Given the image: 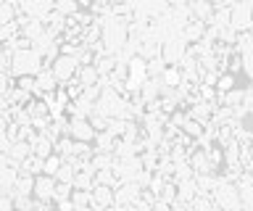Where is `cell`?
<instances>
[{
	"label": "cell",
	"mask_w": 253,
	"mask_h": 211,
	"mask_svg": "<svg viewBox=\"0 0 253 211\" xmlns=\"http://www.w3.org/2000/svg\"><path fill=\"white\" fill-rule=\"evenodd\" d=\"M42 69H45V58H42L40 50L27 48V50H16L13 53V66H11L13 77H37Z\"/></svg>",
	"instance_id": "obj_1"
},
{
	"label": "cell",
	"mask_w": 253,
	"mask_h": 211,
	"mask_svg": "<svg viewBox=\"0 0 253 211\" xmlns=\"http://www.w3.org/2000/svg\"><path fill=\"white\" fill-rule=\"evenodd\" d=\"M211 198H213V203H216L219 209H224V211H245L237 185L229 182V179H224V177H221V182H219L216 190H213Z\"/></svg>",
	"instance_id": "obj_2"
},
{
	"label": "cell",
	"mask_w": 253,
	"mask_h": 211,
	"mask_svg": "<svg viewBox=\"0 0 253 211\" xmlns=\"http://www.w3.org/2000/svg\"><path fill=\"white\" fill-rule=\"evenodd\" d=\"M13 5L19 8V13L40 21H45L55 11V0H13Z\"/></svg>",
	"instance_id": "obj_3"
},
{
	"label": "cell",
	"mask_w": 253,
	"mask_h": 211,
	"mask_svg": "<svg viewBox=\"0 0 253 211\" xmlns=\"http://www.w3.org/2000/svg\"><path fill=\"white\" fill-rule=\"evenodd\" d=\"M145 169V164H142L140 156H126V159H116L114 164V171L119 177V182H137L140 171Z\"/></svg>",
	"instance_id": "obj_4"
},
{
	"label": "cell",
	"mask_w": 253,
	"mask_h": 211,
	"mask_svg": "<svg viewBox=\"0 0 253 211\" xmlns=\"http://www.w3.org/2000/svg\"><path fill=\"white\" fill-rule=\"evenodd\" d=\"M187 48L190 42L185 37H174V40L164 42V50H161V58L166 61V66H182V61L187 56Z\"/></svg>",
	"instance_id": "obj_5"
},
{
	"label": "cell",
	"mask_w": 253,
	"mask_h": 211,
	"mask_svg": "<svg viewBox=\"0 0 253 211\" xmlns=\"http://www.w3.org/2000/svg\"><path fill=\"white\" fill-rule=\"evenodd\" d=\"M232 29L235 32H251L253 29V8L245 0H237V3L232 5Z\"/></svg>",
	"instance_id": "obj_6"
},
{
	"label": "cell",
	"mask_w": 253,
	"mask_h": 211,
	"mask_svg": "<svg viewBox=\"0 0 253 211\" xmlns=\"http://www.w3.org/2000/svg\"><path fill=\"white\" fill-rule=\"evenodd\" d=\"M69 135L79 140V143H95V137H98V132H95L92 122L84 119V116H71L69 122Z\"/></svg>",
	"instance_id": "obj_7"
},
{
	"label": "cell",
	"mask_w": 253,
	"mask_h": 211,
	"mask_svg": "<svg viewBox=\"0 0 253 211\" xmlns=\"http://www.w3.org/2000/svg\"><path fill=\"white\" fill-rule=\"evenodd\" d=\"M50 69H53V74L58 77V82L66 84V82H71V80L77 77V72H79V61H77L74 56H66V53H61Z\"/></svg>",
	"instance_id": "obj_8"
},
{
	"label": "cell",
	"mask_w": 253,
	"mask_h": 211,
	"mask_svg": "<svg viewBox=\"0 0 253 211\" xmlns=\"http://www.w3.org/2000/svg\"><path fill=\"white\" fill-rule=\"evenodd\" d=\"M142 190H145V187L137 185V182H122L116 187V206H124V209L134 206V203L142 198Z\"/></svg>",
	"instance_id": "obj_9"
},
{
	"label": "cell",
	"mask_w": 253,
	"mask_h": 211,
	"mask_svg": "<svg viewBox=\"0 0 253 211\" xmlns=\"http://www.w3.org/2000/svg\"><path fill=\"white\" fill-rule=\"evenodd\" d=\"M55 185H58V179H55V177H50V174H40L37 182H35V198H37V201H45V203H53Z\"/></svg>",
	"instance_id": "obj_10"
},
{
	"label": "cell",
	"mask_w": 253,
	"mask_h": 211,
	"mask_svg": "<svg viewBox=\"0 0 253 211\" xmlns=\"http://www.w3.org/2000/svg\"><path fill=\"white\" fill-rule=\"evenodd\" d=\"M61 87V82H58V77L53 74V69H42V72L37 74V92H35V98H42L45 92H55Z\"/></svg>",
	"instance_id": "obj_11"
},
{
	"label": "cell",
	"mask_w": 253,
	"mask_h": 211,
	"mask_svg": "<svg viewBox=\"0 0 253 211\" xmlns=\"http://www.w3.org/2000/svg\"><path fill=\"white\" fill-rule=\"evenodd\" d=\"M77 80L82 82L84 87H95V84H100V82H103V74H100V69L95 66V64H84V66H79Z\"/></svg>",
	"instance_id": "obj_12"
},
{
	"label": "cell",
	"mask_w": 253,
	"mask_h": 211,
	"mask_svg": "<svg viewBox=\"0 0 253 211\" xmlns=\"http://www.w3.org/2000/svg\"><path fill=\"white\" fill-rule=\"evenodd\" d=\"M190 164H193L195 174H211V171H216L211 167V161H209V156H206L203 148H195V153L190 156Z\"/></svg>",
	"instance_id": "obj_13"
},
{
	"label": "cell",
	"mask_w": 253,
	"mask_h": 211,
	"mask_svg": "<svg viewBox=\"0 0 253 211\" xmlns=\"http://www.w3.org/2000/svg\"><path fill=\"white\" fill-rule=\"evenodd\" d=\"M206 32H209V24H206V21L193 19V21L185 27V40H187L190 45H193V42H201L203 37H206Z\"/></svg>",
	"instance_id": "obj_14"
},
{
	"label": "cell",
	"mask_w": 253,
	"mask_h": 211,
	"mask_svg": "<svg viewBox=\"0 0 253 211\" xmlns=\"http://www.w3.org/2000/svg\"><path fill=\"white\" fill-rule=\"evenodd\" d=\"M116 143H119V137H114L111 132H98V137H95V153H114L116 151Z\"/></svg>",
	"instance_id": "obj_15"
},
{
	"label": "cell",
	"mask_w": 253,
	"mask_h": 211,
	"mask_svg": "<svg viewBox=\"0 0 253 211\" xmlns=\"http://www.w3.org/2000/svg\"><path fill=\"white\" fill-rule=\"evenodd\" d=\"M32 153L37 156V159H50V156L55 153V143L50 137H45V135H40L37 140H35V145H32Z\"/></svg>",
	"instance_id": "obj_16"
},
{
	"label": "cell",
	"mask_w": 253,
	"mask_h": 211,
	"mask_svg": "<svg viewBox=\"0 0 253 211\" xmlns=\"http://www.w3.org/2000/svg\"><path fill=\"white\" fill-rule=\"evenodd\" d=\"M8 156H11V159L21 167V161L32 156V143H27V140H16V143L11 145V151H8Z\"/></svg>",
	"instance_id": "obj_17"
},
{
	"label": "cell",
	"mask_w": 253,
	"mask_h": 211,
	"mask_svg": "<svg viewBox=\"0 0 253 211\" xmlns=\"http://www.w3.org/2000/svg\"><path fill=\"white\" fill-rule=\"evenodd\" d=\"M35 182H37V177L35 174H19V182H16V190L13 195H35Z\"/></svg>",
	"instance_id": "obj_18"
},
{
	"label": "cell",
	"mask_w": 253,
	"mask_h": 211,
	"mask_svg": "<svg viewBox=\"0 0 253 211\" xmlns=\"http://www.w3.org/2000/svg\"><path fill=\"white\" fill-rule=\"evenodd\" d=\"M42 169H45V161L37 159L35 153H32L29 159L21 161V171H24V174H35V177H40V174H42Z\"/></svg>",
	"instance_id": "obj_19"
},
{
	"label": "cell",
	"mask_w": 253,
	"mask_h": 211,
	"mask_svg": "<svg viewBox=\"0 0 253 211\" xmlns=\"http://www.w3.org/2000/svg\"><path fill=\"white\" fill-rule=\"evenodd\" d=\"M164 84L166 87H179L182 82H185V77H182V69L179 66H166V72H164Z\"/></svg>",
	"instance_id": "obj_20"
},
{
	"label": "cell",
	"mask_w": 253,
	"mask_h": 211,
	"mask_svg": "<svg viewBox=\"0 0 253 211\" xmlns=\"http://www.w3.org/2000/svg\"><path fill=\"white\" fill-rule=\"evenodd\" d=\"M16 19H19V8L13 5V0H5L0 5V24H13Z\"/></svg>",
	"instance_id": "obj_21"
},
{
	"label": "cell",
	"mask_w": 253,
	"mask_h": 211,
	"mask_svg": "<svg viewBox=\"0 0 253 211\" xmlns=\"http://www.w3.org/2000/svg\"><path fill=\"white\" fill-rule=\"evenodd\" d=\"M237 87V74L232 72H224L219 77V84H216V90H219V95H227L229 90H235Z\"/></svg>",
	"instance_id": "obj_22"
},
{
	"label": "cell",
	"mask_w": 253,
	"mask_h": 211,
	"mask_svg": "<svg viewBox=\"0 0 253 211\" xmlns=\"http://www.w3.org/2000/svg\"><path fill=\"white\" fill-rule=\"evenodd\" d=\"M114 164H116V153H95L92 156V167L95 169H114Z\"/></svg>",
	"instance_id": "obj_23"
},
{
	"label": "cell",
	"mask_w": 253,
	"mask_h": 211,
	"mask_svg": "<svg viewBox=\"0 0 253 211\" xmlns=\"http://www.w3.org/2000/svg\"><path fill=\"white\" fill-rule=\"evenodd\" d=\"M55 11L63 13V16L69 19V16H77V13L82 11V8H79L77 0H55Z\"/></svg>",
	"instance_id": "obj_24"
},
{
	"label": "cell",
	"mask_w": 253,
	"mask_h": 211,
	"mask_svg": "<svg viewBox=\"0 0 253 211\" xmlns=\"http://www.w3.org/2000/svg\"><path fill=\"white\" fill-rule=\"evenodd\" d=\"M74 177H77V167H74L71 161L63 159V167L58 169V174H55V179H58V182H74Z\"/></svg>",
	"instance_id": "obj_25"
},
{
	"label": "cell",
	"mask_w": 253,
	"mask_h": 211,
	"mask_svg": "<svg viewBox=\"0 0 253 211\" xmlns=\"http://www.w3.org/2000/svg\"><path fill=\"white\" fill-rule=\"evenodd\" d=\"M71 201H74L77 209L92 206V190H77V187H74V195H71Z\"/></svg>",
	"instance_id": "obj_26"
},
{
	"label": "cell",
	"mask_w": 253,
	"mask_h": 211,
	"mask_svg": "<svg viewBox=\"0 0 253 211\" xmlns=\"http://www.w3.org/2000/svg\"><path fill=\"white\" fill-rule=\"evenodd\" d=\"M61 167H63V159H61L58 153H53L50 159H45V169H42V174H50V177H55Z\"/></svg>",
	"instance_id": "obj_27"
},
{
	"label": "cell",
	"mask_w": 253,
	"mask_h": 211,
	"mask_svg": "<svg viewBox=\"0 0 253 211\" xmlns=\"http://www.w3.org/2000/svg\"><path fill=\"white\" fill-rule=\"evenodd\" d=\"M193 211H213V198L211 195H198L193 201Z\"/></svg>",
	"instance_id": "obj_28"
},
{
	"label": "cell",
	"mask_w": 253,
	"mask_h": 211,
	"mask_svg": "<svg viewBox=\"0 0 253 211\" xmlns=\"http://www.w3.org/2000/svg\"><path fill=\"white\" fill-rule=\"evenodd\" d=\"M153 211H174V209H171V203H166V201L158 198V201L153 203Z\"/></svg>",
	"instance_id": "obj_29"
},
{
	"label": "cell",
	"mask_w": 253,
	"mask_h": 211,
	"mask_svg": "<svg viewBox=\"0 0 253 211\" xmlns=\"http://www.w3.org/2000/svg\"><path fill=\"white\" fill-rule=\"evenodd\" d=\"M122 3H126V0H108V5H122Z\"/></svg>",
	"instance_id": "obj_30"
}]
</instances>
